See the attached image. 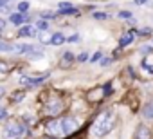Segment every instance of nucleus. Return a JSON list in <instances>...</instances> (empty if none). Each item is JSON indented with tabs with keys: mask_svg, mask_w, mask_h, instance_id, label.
Returning <instances> with one entry per match:
<instances>
[{
	"mask_svg": "<svg viewBox=\"0 0 153 139\" xmlns=\"http://www.w3.org/2000/svg\"><path fill=\"white\" fill-rule=\"evenodd\" d=\"M4 27H6V22H4V20H2V18H0V31H2V29H4Z\"/></svg>",
	"mask_w": 153,
	"mask_h": 139,
	"instance_id": "obj_33",
	"label": "nucleus"
},
{
	"mask_svg": "<svg viewBox=\"0 0 153 139\" xmlns=\"http://www.w3.org/2000/svg\"><path fill=\"white\" fill-rule=\"evenodd\" d=\"M115 125V117L110 110H105L92 125V135L94 137H101V135H106Z\"/></svg>",
	"mask_w": 153,
	"mask_h": 139,
	"instance_id": "obj_1",
	"label": "nucleus"
},
{
	"mask_svg": "<svg viewBox=\"0 0 153 139\" xmlns=\"http://www.w3.org/2000/svg\"><path fill=\"white\" fill-rule=\"evenodd\" d=\"M99 60H101V52H96V54L92 56V61L96 63V61H99Z\"/></svg>",
	"mask_w": 153,
	"mask_h": 139,
	"instance_id": "obj_30",
	"label": "nucleus"
},
{
	"mask_svg": "<svg viewBox=\"0 0 153 139\" xmlns=\"http://www.w3.org/2000/svg\"><path fill=\"white\" fill-rule=\"evenodd\" d=\"M103 90H105V96H110V94H112V83H106V85L103 87Z\"/></svg>",
	"mask_w": 153,
	"mask_h": 139,
	"instance_id": "obj_23",
	"label": "nucleus"
},
{
	"mask_svg": "<svg viewBox=\"0 0 153 139\" xmlns=\"http://www.w3.org/2000/svg\"><path fill=\"white\" fill-rule=\"evenodd\" d=\"M135 33H137V31H128V33H124V34L121 36V40H119V47H126L128 43H131V42L135 40Z\"/></svg>",
	"mask_w": 153,
	"mask_h": 139,
	"instance_id": "obj_7",
	"label": "nucleus"
},
{
	"mask_svg": "<svg viewBox=\"0 0 153 139\" xmlns=\"http://www.w3.org/2000/svg\"><path fill=\"white\" fill-rule=\"evenodd\" d=\"M68 7H72L70 2H59V9H68Z\"/></svg>",
	"mask_w": 153,
	"mask_h": 139,
	"instance_id": "obj_26",
	"label": "nucleus"
},
{
	"mask_svg": "<svg viewBox=\"0 0 153 139\" xmlns=\"http://www.w3.org/2000/svg\"><path fill=\"white\" fill-rule=\"evenodd\" d=\"M45 110H47V114H49V116H56V114H59V112L63 110V103H61L59 99H52V101L47 105V108H45Z\"/></svg>",
	"mask_w": 153,
	"mask_h": 139,
	"instance_id": "obj_6",
	"label": "nucleus"
},
{
	"mask_svg": "<svg viewBox=\"0 0 153 139\" xmlns=\"http://www.w3.org/2000/svg\"><path fill=\"white\" fill-rule=\"evenodd\" d=\"M94 18H96V20H105V18H108V15L103 13V11H96V13H94Z\"/></svg>",
	"mask_w": 153,
	"mask_h": 139,
	"instance_id": "obj_21",
	"label": "nucleus"
},
{
	"mask_svg": "<svg viewBox=\"0 0 153 139\" xmlns=\"http://www.w3.org/2000/svg\"><path fill=\"white\" fill-rule=\"evenodd\" d=\"M78 40H79V36H78V34H74V36H70V38H68V42H78Z\"/></svg>",
	"mask_w": 153,
	"mask_h": 139,
	"instance_id": "obj_32",
	"label": "nucleus"
},
{
	"mask_svg": "<svg viewBox=\"0 0 153 139\" xmlns=\"http://www.w3.org/2000/svg\"><path fill=\"white\" fill-rule=\"evenodd\" d=\"M135 139H149V130H148V126L140 125V126L137 128V135H135Z\"/></svg>",
	"mask_w": 153,
	"mask_h": 139,
	"instance_id": "obj_13",
	"label": "nucleus"
},
{
	"mask_svg": "<svg viewBox=\"0 0 153 139\" xmlns=\"http://www.w3.org/2000/svg\"><path fill=\"white\" fill-rule=\"evenodd\" d=\"M27 9H29V2H20V4H18V11H20V13H24V11H27Z\"/></svg>",
	"mask_w": 153,
	"mask_h": 139,
	"instance_id": "obj_22",
	"label": "nucleus"
},
{
	"mask_svg": "<svg viewBox=\"0 0 153 139\" xmlns=\"http://www.w3.org/2000/svg\"><path fill=\"white\" fill-rule=\"evenodd\" d=\"M149 33H151V29H149V27H144V29H140L137 34H140V36H148Z\"/></svg>",
	"mask_w": 153,
	"mask_h": 139,
	"instance_id": "obj_25",
	"label": "nucleus"
},
{
	"mask_svg": "<svg viewBox=\"0 0 153 139\" xmlns=\"http://www.w3.org/2000/svg\"><path fill=\"white\" fill-rule=\"evenodd\" d=\"M87 98H88V101H92V103H94V101H99V99L105 98V90H103V89H94L92 92H88Z\"/></svg>",
	"mask_w": 153,
	"mask_h": 139,
	"instance_id": "obj_11",
	"label": "nucleus"
},
{
	"mask_svg": "<svg viewBox=\"0 0 153 139\" xmlns=\"http://www.w3.org/2000/svg\"><path fill=\"white\" fill-rule=\"evenodd\" d=\"M9 20H11V24L20 25V24H24V22H29V16H27V15H22V13H13V15L9 16Z\"/></svg>",
	"mask_w": 153,
	"mask_h": 139,
	"instance_id": "obj_9",
	"label": "nucleus"
},
{
	"mask_svg": "<svg viewBox=\"0 0 153 139\" xmlns=\"http://www.w3.org/2000/svg\"><path fill=\"white\" fill-rule=\"evenodd\" d=\"M144 117L146 119H153V103H148L144 107Z\"/></svg>",
	"mask_w": 153,
	"mask_h": 139,
	"instance_id": "obj_17",
	"label": "nucleus"
},
{
	"mask_svg": "<svg viewBox=\"0 0 153 139\" xmlns=\"http://www.w3.org/2000/svg\"><path fill=\"white\" fill-rule=\"evenodd\" d=\"M65 40H67V38H65L61 33H54V34H52V42H51V43H52V45H61Z\"/></svg>",
	"mask_w": 153,
	"mask_h": 139,
	"instance_id": "obj_14",
	"label": "nucleus"
},
{
	"mask_svg": "<svg viewBox=\"0 0 153 139\" xmlns=\"http://www.w3.org/2000/svg\"><path fill=\"white\" fill-rule=\"evenodd\" d=\"M36 27L42 29V31H45V29H47V22H45V20H40V22L36 24Z\"/></svg>",
	"mask_w": 153,
	"mask_h": 139,
	"instance_id": "obj_24",
	"label": "nucleus"
},
{
	"mask_svg": "<svg viewBox=\"0 0 153 139\" xmlns=\"http://www.w3.org/2000/svg\"><path fill=\"white\" fill-rule=\"evenodd\" d=\"M117 16H119V18H124V20H130V18H133V15H131L130 11H119V13H117Z\"/></svg>",
	"mask_w": 153,
	"mask_h": 139,
	"instance_id": "obj_19",
	"label": "nucleus"
},
{
	"mask_svg": "<svg viewBox=\"0 0 153 139\" xmlns=\"http://www.w3.org/2000/svg\"><path fill=\"white\" fill-rule=\"evenodd\" d=\"M27 36L34 38V36H36V29H33V27H29V25H24V27L18 31V38H27Z\"/></svg>",
	"mask_w": 153,
	"mask_h": 139,
	"instance_id": "obj_10",
	"label": "nucleus"
},
{
	"mask_svg": "<svg viewBox=\"0 0 153 139\" xmlns=\"http://www.w3.org/2000/svg\"><path fill=\"white\" fill-rule=\"evenodd\" d=\"M24 96H25V90H18V92L11 94L9 101H11V103H18V101H22V99H24Z\"/></svg>",
	"mask_w": 153,
	"mask_h": 139,
	"instance_id": "obj_15",
	"label": "nucleus"
},
{
	"mask_svg": "<svg viewBox=\"0 0 153 139\" xmlns=\"http://www.w3.org/2000/svg\"><path fill=\"white\" fill-rule=\"evenodd\" d=\"M110 63H112V60H110V58H103V61H101V65H103V67H108Z\"/></svg>",
	"mask_w": 153,
	"mask_h": 139,
	"instance_id": "obj_29",
	"label": "nucleus"
},
{
	"mask_svg": "<svg viewBox=\"0 0 153 139\" xmlns=\"http://www.w3.org/2000/svg\"><path fill=\"white\" fill-rule=\"evenodd\" d=\"M87 60H88V54H87V52H81V54L78 56V61H87Z\"/></svg>",
	"mask_w": 153,
	"mask_h": 139,
	"instance_id": "obj_27",
	"label": "nucleus"
},
{
	"mask_svg": "<svg viewBox=\"0 0 153 139\" xmlns=\"http://www.w3.org/2000/svg\"><path fill=\"white\" fill-rule=\"evenodd\" d=\"M49 139H54V137H49Z\"/></svg>",
	"mask_w": 153,
	"mask_h": 139,
	"instance_id": "obj_36",
	"label": "nucleus"
},
{
	"mask_svg": "<svg viewBox=\"0 0 153 139\" xmlns=\"http://www.w3.org/2000/svg\"><path fill=\"white\" fill-rule=\"evenodd\" d=\"M61 128H63L65 135H70V134H74L78 130V123H76L72 117H65V119H61Z\"/></svg>",
	"mask_w": 153,
	"mask_h": 139,
	"instance_id": "obj_5",
	"label": "nucleus"
},
{
	"mask_svg": "<svg viewBox=\"0 0 153 139\" xmlns=\"http://www.w3.org/2000/svg\"><path fill=\"white\" fill-rule=\"evenodd\" d=\"M40 16H42L43 20H51V18H54V13H51V11H42Z\"/></svg>",
	"mask_w": 153,
	"mask_h": 139,
	"instance_id": "obj_20",
	"label": "nucleus"
},
{
	"mask_svg": "<svg viewBox=\"0 0 153 139\" xmlns=\"http://www.w3.org/2000/svg\"><path fill=\"white\" fill-rule=\"evenodd\" d=\"M4 94H6V89H2V87H0V98H2Z\"/></svg>",
	"mask_w": 153,
	"mask_h": 139,
	"instance_id": "obj_35",
	"label": "nucleus"
},
{
	"mask_svg": "<svg viewBox=\"0 0 153 139\" xmlns=\"http://www.w3.org/2000/svg\"><path fill=\"white\" fill-rule=\"evenodd\" d=\"M7 69H9V67H7L2 60H0V71H2V72H7Z\"/></svg>",
	"mask_w": 153,
	"mask_h": 139,
	"instance_id": "obj_28",
	"label": "nucleus"
},
{
	"mask_svg": "<svg viewBox=\"0 0 153 139\" xmlns=\"http://www.w3.org/2000/svg\"><path fill=\"white\" fill-rule=\"evenodd\" d=\"M52 34H54V33H51V31L42 33V34H40V42H42V43H51V42H52Z\"/></svg>",
	"mask_w": 153,
	"mask_h": 139,
	"instance_id": "obj_16",
	"label": "nucleus"
},
{
	"mask_svg": "<svg viewBox=\"0 0 153 139\" xmlns=\"http://www.w3.org/2000/svg\"><path fill=\"white\" fill-rule=\"evenodd\" d=\"M0 51H2V52H13V45L0 40Z\"/></svg>",
	"mask_w": 153,
	"mask_h": 139,
	"instance_id": "obj_18",
	"label": "nucleus"
},
{
	"mask_svg": "<svg viewBox=\"0 0 153 139\" xmlns=\"http://www.w3.org/2000/svg\"><path fill=\"white\" fill-rule=\"evenodd\" d=\"M47 78H49V74H40V76H34V78H31V76H22V78H20V83L25 85V87H34V85L45 81Z\"/></svg>",
	"mask_w": 153,
	"mask_h": 139,
	"instance_id": "obj_4",
	"label": "nucleus"
},
{
	"mask_svg": "<svg viewBox=\"0 0 153 139\" xmlns=\"http://www.w3.org/2000/svg\"><path fill=\"white\" fill-rule=\"evenodd\" d=\"M6 114H7V112H6V108H0V119H4V117H6Z\"/></svg>",
	"mask_w": 153,
	"mask_h": 139,
	"instance_id": "obj_31",
	"label": "nucleus"
},
{
	"mask_svg": "<svg viewBox=\"0 0 153 139\" xmlns=\"http://www.w3.org/2000/svg\"><path fill=\"white\" fill-rule=\"evenodd\" d=\"M45 130H47V134H51L52 137H58V135H61V134H63L61 121H59V119H49V121L45 123Z\"/></svg>",
	"mask_w": 153,
	"mask_h": 139,
	"instance_id": "obj_3",
	"label": "nucleus"
},
{
	"mask_svg": "<svg viewBox=\"0 0 153 139\" xmlns=\"http://www.w3.org/2000/svg\"><path fill=\"white\" fill-rule=\"evenodd\" d=\"M72 61H74V54L72 52H65L63 56H61V63H59V67H70L72 65Z\"/></svg>",
	"mask_w": 153,
	"mask_h": 139,
	"instance_id": "obj_12",
	"label": "nucleus"
},
{
	"mask_svg": "<svg viewBox=\"0 0 153 139\" xmlns=\"http://www.w3.org/2000/svg\"><path fill=\"white\" fill-rule=\"evenodd\" d=\"M144 2H146V0H135V4H137V6H142Z\"/></svg>",
	"mask_w": 153,
	"mask_h": 139,
	"instance_id": "obj_34",
	"label": "nucleus"
},
{
	"mask_svg": "<svg viewBox=\"0 0 153 139\" xmlns=\"http://www.w3.org/2000/svg\"><path fill=\"white\" fill-rule=\"evenodd\" d=\"M22 134H27V126L20 125V123H9L4 130V137H7V139H16Z\"/></svg>",
	"mask_w": 153,
	"mask_h": 139,
	"instance_id": "obj_2",
	"label": "nucleus"
},
{
	"mask_svg": "<svg viewBox=\"0 0 153 139\" xmlns=\"http://www.w3.org/2000/svg\"><path fill=\"white\" fill-rule=\"evenodd\" d=\"M33 51V45H27V43H16L13 45V52L15 54H29Z\"/></svg>",
	"mask_w": 153,
	"mask_h": 139,
	"instance_id": "obj_8",
	"label": "nucleus"
}]
</instances>
